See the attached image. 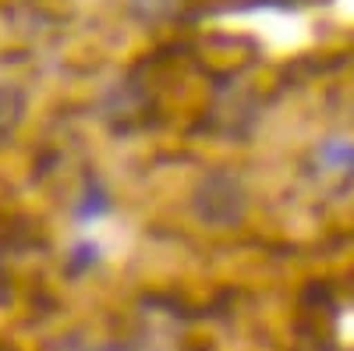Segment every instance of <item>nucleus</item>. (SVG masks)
Wrapping results in <instances>:
<instances>
[{
    "mask_svg": "<svg viewBox=\"0 0 354 351\" xmlns=\"http://www.w3.org/2000/svg\"><path fill=\"white\" fill-rule=\"evenodd\" d=\"M326 163H330V167H354V145L333 142L330 153H326Z\"/></svg>",
    "mask_w": 354,
    "mask_h": 351,
    "instance_id": "1",
    "label": "nucleus"
}]
</instances>
